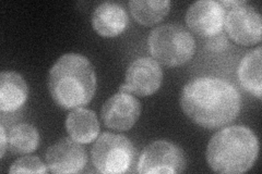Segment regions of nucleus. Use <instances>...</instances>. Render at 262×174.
<instances>
[{"mask_svg":"<svg viewBox=\"0 0 262 174\" xmlns=\"http://www.w3.org/2000/svg\"><path fill=\"white\" fill-rule=\"evenodd\" d=\"M187 158L183 149L168 140H155L139 157L137 171L140 174H175L186 170Z\"/></svg>","mask_w":262,"mask_h":174,"instance_id":"6","label":"nucleus"},{"mask_svg":"<svg viewBox=\"0 0 262 174\" xmlns=\"http://www.w3.org/2000/svg\"><path fill=\"white\" fill-rule=\"evenodd\" d=\"M48 90L56 105L63 109L88 105L96 90V76L91 61L79 54L61 56L49 71Z\"/></svg>","mask_w":262,"mask_h":174,"instance_id":"2","label":"nucleus"},{"mask_svg":"<svg viewBox=\"0 0 262 174\" xmlns=\"http://www.w3.org/2000/svg\"><path fill=\"white\" fill-rule=\"evenodd\" d=\"M0 134H2V138H0V142H2V158H4L6 149H7V145H8V136L6 135V130L5 127L2 126L0 127Z\"/></svg>","mask_w":262,"mask_h":174,"instance_id":"19","label":"nucleus"},{"mask_svg":"<svg viewBox=\"0 0 262 174\" xmlns=\"http://www.w3.org/2000/svg\"><path fill=\"white\" fill-rule=\"evenodd\" d=\"M141 114V104L131 94L117 93L110 97L102 107L101 117L106 128L128 131Z\"/></svg>","mask_w":262,"mask_h":174,"instance_id":"9","label":"nucleus"},{"mask_svg":"<svg viewBox=\"0 0 262 174\" xmlns=\"http://www.w3.org/2000/svg\"><path fill=\"white\" fill-rule=\"evenodd\" d=\"M259 155V140L255 132L244 126L221 130L210 139L207 162L217 173L239 174L249 171Z\"/></svg>","mask_w":262,"mask_h":174,"instance_id":"3","label":"nucleus"},{"mask_svg":"<svg viewBox=\"0 0 262 174\" xmlns=\"http://www.w3.org/2000/svg\"><path fill=\"white\" fill-rule=\"evenodd\" d=\"M128 6L139 24L151 27L160 23L168 14L171 3L169 0H131Z\"/></svg>","mask_w":262,"mask_h":174,"instance_id":"16","label":"nucleus"},{"mask_svg":"<svg viewBox=\"0 0 262 174\" xmlns=\"http://www.w3.org/2000/svg\"><path fill=\"white\" fill-rule=\"evenodd\" d=\"M29 86L21 74L4 71L0 74V110L14 112L26 104Z\"/></svg>","mask_w":262,"mask_h":174,"instance_id":"13","label":"nucleus"},{"mask_svg":"<svg viewBox=\"0 0 262 174\" xmlns=\"http://www.w3.org/2000/svg\"><path fill=\"white\" fill-rule=\"evenodd\" d=\"M66 130L70 138L76 142L90 144L94 142L100 133V122L94 111L77 108L66 119Z\"/></svg>","mask_w":262,"mask_h":174,"instance_id":"14","label":"nucleus"},{"mask_svg":"<svg viewBox=\"0 0 262 174\" xmlns=\"http://www.w3.org/2000/svg\"><path fill=\"white\" fill-rule=\"evenodd\" d=\"M48 171L52 173H79L86 165V153L72 138H61L48 147L45 154Z\"/></svg>","mask_w":262,"mask_h":174,"instance_id":"11","label":"nucleus"},{"mask_svg":"<svg viewBox=\"0 0 262 174\" xmlns=\"http://www.w3.org/2000/svg\"><path fill=\"white\" fill-rule=\"evenodd\" d=\"M39 145V134L35 127L19 123L8 134V148L13 155H28L35 152Z\"/></svg>","mask_w":262,"mask_h":174,"instance_id":"17","label":"nucleus"},{"mask_svg":"<svg viewBox=\"0 0 262 174\" xmlns=\"http://www.w3.org/2000/svg\"><path fill=\"white\" fill-rule=\"evenodd\" d=\"M128 23L127 11L117 3H102L92 13V27L102 37H116L122 34Z\"/></svg>","mask_w":262,"mask_h":174,"instance_id":"12","label":"nucleus"},{"mask_svg":"<svg viewBox=\"0 0 262 174\" xmlns=\"http://www.w3.org/2000/svg\"><path fill=\"white\" fill-rule=\"evenodd\" d=\"M48 168L36 156H26L16 159L9 169V173H47Z\"/></svg>","mask_w":262,"mask_h":174,"instance_id":"18","label":"nucleus"},{"mask_svg":"<svg viewBox=\"0 0 262 174\" xmlns=\"http://www.w3.org/2000/svg\"><path fill=\"white\" fill-rule=\"evenodd\" d=\"M226 8L214 0H199L188 8L186 23L194 34L215 37L224 29Z\"/></svg>","mask_w":262,"mask_h":174,"instance_id":"8","label":"nucleus"},{"mask_svg":"<svg viewBox=\"0 0 262 174\" xmlns=\"http://www.w3.org/2000/svg\"><path fill=\"white\" fill-rule=\"evenodd\" d=\"M180 107L196 126L219 129L238 117L242 96L238 89L225 80L202 77L184 86L180 93Z\"/></svg>","mask_w":262,"mask_h":174,"instance_id":"1","label":"nucleus"},{"mask_svg":"<svg viewBox=\"0 0 262 174\" xmlns=\"http://www.w3.org/2000/svg\"><path fill=\"white\" fill-rule=\"evenodd\" d=\"M95 169L105 174H122L130 170L136 157L131 140L120 134L103 133L98 136L91 151Z\"/></svg>","mask_w":262,"mask_h":174,"instance_id":"5","label":"nucleus"},{"mask_svg":"<svg viewBox=\"0 0 262 174\" xmlns=\"http://www.w3.org/2000/svg\"><path fill=\"white\" fill-rule=\"evenodd\" d=\"M224 28L236 44L252 46L261 41V14L248 4L226 9Z\"/></svg>","mask_w":262,"mask_h":174,"instance_id":"7","label":"nucleus"},{"mask_svg":"<svg viewBox=\"0 0 262 174\" xmlns=\"http://www.w3.org/2000/svg\"><path fill=\"white\" fill-rule=\"evenodd\" d=\"M147 48L157 62L166 67H179L193 57L195 40L183 26L167 23L150 33Z\"/></svg>","mask_w":262,"mask_h":174,"instance_id":"4","label":"nucleus"},{"mask_svg":"<svg viewBox=\"0 0 262 174\" xmlns=\"http://www.w3.org/2000/svg\"><path fill=\"white\" fill-rule=\"evenodd\" d=\"M261 47H257L246 55L238 67V81L244 89L257 99L262 98V77H261Z\"/></svg>","mask_w":262,"mask_h":174,"instance_id":"15","label":"nucleus"},{"mask_svg":"<svg viewBox=\"0 0 262 174\" xmlns=\"http://www.w3.org/2000/svg\"><path fill=\"white\" fill-rule=\"evenodd\" d=\"M163 82V71L153 58H138L129 64L125 84L130 93L140 97L151 96L160 89Z\"/></svg>","mask_w":262,"mask_h":174,"instance_id":"10","label":"nucleus"}]
</instances>
